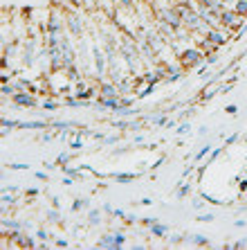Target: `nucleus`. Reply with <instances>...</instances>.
<instances>
[{
  "instance_id": "nucleus-1",
  "label": "nucleus",
  "mask_w": 247,
  "mask_h": 250,
  "mask_svg": "<svg viewBox=\"0 0 247 250\" xmlns=\"http://www.w3.org/2000/svg\"><path fill=\"white\" fill-rule=\"evenodd\" d=\"M97 246L99 248H119V246H124V234H108Z\"/></svg>"
},
{
  "instance_id": "nucleus-2",
  "label": "nucleus",
  "mask_w": 247,
  "mask_h": 250,
  "mask_svg": "<svg viewBox=\"0 0 247 250\" xmlns=\"http://www.w3.org/2000/svg\"><path fill=\"white\" fill-rule=\"evenodd\" d=\"M220 20H222V25L227 27V29H229V27H238L240 25V14L238 11H225V9H222Z\"/></svg>"
},
{
  "instance_id": "nucleus-3",
  "label": "nucleus",
  "mask_w": 247,
  "mask_h": 250,
  "mask_svg": "<svg viewBox=\"0 0 247 250\" xmlns=\"http://www.w3.org/2000/svg\"><path fill=\"white\" fill-rule=\"evenodd\" d=\"M200 50H187L182 52V63L187 65V68H193V65H198V61H200Z\"/></svg>"
},
{
  "instance_id": "nucleus-4",
  "label": "nucleus",
  "mask_w": 247,
  "mask_h": 250,
  "mask_svg": "<svg viewBox=\"0 0 247 250\" xmlns=\"http://www.w3.org/2000/svg\"><path fill=\"white\" fill-rule=\"evenodd\" d=\"M205 38H207V41H211L213 45H222V43H225V41H227V38H225V36H222L220 32H216V29H213V27H211V29H209V32H207V36H205Z\"/></svg>"
},
{
  "instance_id": "nucleus-5",
  "label": "nucleus",
  "mask_w": 247,
  "mask_h": 250,
  "mask_svg": "<svg viewBox=\"0 0 247 250\" xmlns=\"http://www.w3.org/2000/svg\"><path fill=\"white\" fill-rule=\"evenodd\" d=\"M14 102H16V104H20V106H36L34 97L23 95V93H14Z\"/></svg>"
},
{
  "instance_id": "nucleus-6",
  "label": "nucleus",
  "mask_w": 247,
  "mask_h": 250,
  "mask_svg": "<svg viewBox=\"0 0 247 250\" xmlns=\"http://www.w3.org/2000/svg\"><path fill=\"white\" fill-rule=\"evenodd\" d=\"M99 90H101L103 97H117V95H119V93H117V88L110 86V84H101V88H99Z\"/></svg>"
},
{
  "instance_id": "nucleus-7",
  "label": "nucleus",
  "mask_w": 247,
  "mask_h": 250,
  "mask_svg": "<svg viewBox=\"0 0 247 250\" xmlns=\"http://www.w3.org/2000/svg\"><path fill=\"white\" fill-rule=\"evenodd\" d=\"M112 178L119 182H130V180H135V173H115Z\"/></svg>"
},
{
  "instance_id": "nucleus-8",
  "label": "nucleus",
  "mask_w": 247,
  "mask_h": 250,
  "mask_svg": "<svg viewBox=\"0 0 247 250\" xmlns=\"http://www.w3.org/2000/svg\"><path fill=\"white\" fill-rule=\"evenodd\" d=\"M151 230H153L155 237H164V234H166V228L160 225V223H153V225H151Z\"/></svg>"
},
{
  "instance_id": "nucleus-9",
  "label": "nucleus",
  "mask_w": 247,
  "mask_h": 250,
  "mask_svg": "<svg viewBox=\"0 0 247 250\" xmlns=\"http://www.w3.org/2000/svg\"><path fill=\"white\" fill-rule=\"evenodd\" d=\"M191 241L198 243V246H209V239H207L205 234H196V237H191Z\"/></svg>"
},
{
  "instance_id": "nucleus-10",
  "label": "nucleus",
  "mask_w": 247,
  "mask_h": 250,
  "mask_svg": "<svg viewBox=\"0 0 247 250\" xmlns=\"http://www.w3.org/2000/svg\"><path fill=\"white\" fill-rule=\"evenodd\" d=\"M83 207H88V201H85V198H77V201H74V205H72V210L79 212V210H83Z\"/></svg>"
},
{
  "instance_id": "nucleus-11",
  "label": "nucleus",
  "mask_w": 247,
  "mask_h": 250,
  "mask_svg": "<svg viewBox=\"0 0 247 250\" xmlns=\"http://www.w3.org/2000/svg\"><path fill=\"white\" fill-rule=\"evenodd\" d=\"M236 11H238L240 16L247 14V0H238V5H236Z\"/></svg>"
},
{
  "instance_id": "nucleus-12",
  "label": "nucleus",
  "mask_w": 247,
  "mask_h": 250,
  "mask_svg": "<svg viewBox=\"0 0 247 250\" xmlns=\"http://www.w3.org/2000/svg\"><path fill=\"white\" fill-rule=\"evenodd\" d=\"M155 126H162V124H166V115H160V117H153Z\"/></svg>"
},
{
  "instance_id": "nucleus-13",
  "label": "nucleus",
  "mask_w": 247,
  "mask_h": 250,
  "mask_svg": "<svg viewBox=\"0 0 247 250\" xmlns=\"http://www.w3.org/2000/svg\"><path fill=\"white\" fill-rule=\"evenodd\" d=\"M198 221H202V223H209V221H213V214H200V216H198Z\"/></svg>"
},
{
  "instance_id": "nucleus-14",
  "label": "nucleus",
  "mask_w": 247,
  "mask_h": 250,
  "mask_svg": "<svg viewBox=\"0 0 247 250\" xmlns=\"http://www.w3.org/2000/svg\"><path fill=\"white\" fill-rule=\"evenodd\" d=\"M209 149H211V147H209V144H205V147L200 149V153L196 155V160H200V158H202V155H207V153H209Z\"/></svg>"
},
{
  "instance_id": "nucleus-15",
  "label": "nucleus",
  "mask_w": 247,
  "mask_h": 250,
  "mask_svg": "<svg viewBox=\"0 0 247 250\" xmlns=\"http://www.w3.org/2000/svg\"><path fill=\"white\" fill-rule=\"evenodd\" d=\"M225 111L229 113V115H236V113H238V106H236V104H229V106H227Z\"/></svg>"
},
{
  "instance_id": "nucleus-16",
  "label": "nucleus",
  "mask_w": 247,
  "mask_h": 250,
  "mask_svg": "<svg viewBox=\"0 0 247 250\" xmlns=\"http://www.w3.org/2000/svg\"><path fill=\"white\" fill-rule=\"evenodd\" d=\"M63 171L68 173V176H79V171H77V169H72V167H65V164H63Z\"/></svg>"
},
{
  "instance_id": "nucleus-17",
  "label": "nucleus",
  "mask_w": 247,
  "mask_h": 250,
  "mask_svg": "<svg viewBox=\"0 0 247 250\" xmlns=\"http://www.w3.org/2000/svg\"><path fill=\"white\" fill-rule=\"evenodd\" d=\"M77 95H79V97H81V99H88V97L92 95V90H85V93H83V90H79Z\"/></svg>"
},
{
  "instance_id": "nucleus-18",
  "label": "nucleus",
  "mask_w": 247,
  "mask_h": 250,
  "mask_svg": "<svg viewBox=\"0 0 247 250\" xmlns=\"http://www.w3.org/2000/svg\"><path fill=\"white\" fill-rule=\"evenodd\" d=\"M99 221V212L94 210V212H90V223H97Z\"/></svg>"
},
{
  "instance_id": "nucleus-19",
  "label": "nucleus",
  "mask_w": 247,
  "mask_h": 250,
  "mask_svg": "<svg viewBox=\"0 0 247 250\" xmlns=\"http://www.w3.org/2000/svg\"><path fill=\"white\" fill-rule=\"evenodd\" d=\"M43 106H45V111H54V108H56V104H54V102H45Z\"/></svg>"
},
{
  "instance_id": "nucleus-20",
  "label": "nucleus",
  "mask_w": 247,
  "mask_h": 250,
  "mask_svg": "<svg viewBox=\"0 0 247 250\" xmlns=\"http://www.w3.org/2000/svg\"><path fill=\"white\" fill-rule=\"evenodd\" d=\"M187 192H189V185H184V187H180L178 196H180V198H182V196H187Z\"/></svg>"
},
{
  "instance_id": "nucleus-21",
  "label": "nucleus",
  "mask_w": 247,
  "mask_h": 250,
  "mask_svg": "<svg viewBox=\"0 0 247 250\" xmlns=\"http://www.w3.org/2000/svg\"><path fill=\"white\" fill-rule=\"evenodd\" d=\"M218 155H220V149H216V151H213V153H211V158H209V162H207V164H211L213 160H216V158H218Z\"/></svg>"
},
{
  "instance_id": "nucleus-22",
  "label": "nucleus",
  "mask_w": 247,
  "mask_h": 250,
  "mask_svg": "<svg viewBox=\"0 0 247 250\" xmlns=\"http://www.w3.org/2000/svg\"><path fill=\"white\" fill-rule=\"evenodd\" d=\"M187 131H191V126H189V124H182V126L178 129V133L182 135V133H187Z\"/></svg>"
},
{
  "instance_id": "nucleus-23",
  "label": "nucleus",
  "mask_w": 247,
  "mask_h": 250,
  "mask_svg": "<svg viewBox=\"0 0 247 250\" xmlns=\"http://www.w3.org/2000/svg\"><path fill=\"white\" fill-rule=\"evenodd\" d=\"M144 223H146V225H153V223H157V219H153V216H146Z\"/></svg>"
},
{
  "instance_id": "nucleus-24",
  "label": "nucleus",
  "mask_w": 247,
  "mask_h": 250,
  "mask_svg": "<svg viewBox=\"0 0 247 250\" xmlns=\"http://www.w3.org/2000/svg\"><path fill=\"white\" fill-rule=\"evenodd\" d=\"M236 140H238V135H231V138H227V144H234ZM227 144H225V147H227Z\"/></svg>"
},
{
  "instance_id": "nucleus-25",
  "label": "nucleus",
  "mask_w": 247,
  "mask_h": 250,
  "mask_svg": "<svg viewBox=\"0 0 247 250\" xmlns=\"http://www.w3.org/2000/svg\"><path fill=\"white\" fill-rule=\"evenodd\" d=\"M47 216H50L52 221H59V214H56V212H47Z\"/></svg>"
},
{
  "instance_id": "nucleus-26",
  "label": "nucleus",
  "mask_w": 247,
  "mask_h": 250,
  "mask_svg": "<svg viewBox=\"0 0 247 250\" xmlns=\"http://www.w3.org/2000/svg\"><path fill=\"white\" fill-rule=\"evenodd\" d=\"M115 216H119V219H124V216H126V212H124V210H115Z\"/></svg>"
},
{
  "instance_id": "nucleus-27",
  "label": "nucleus",
  "mask_w": 247,
  "mask_h": 250,
  "mask_svg": "<svg viewBox=\"0 0 247 250\" xmlns=\"http://www.w3.org/2000/svg\"><path fill=\"white\" fill-rule=\"evenodd\" d=\"M11 169H27V164H9Z\"/></svg>"
}]
</instances>
